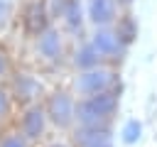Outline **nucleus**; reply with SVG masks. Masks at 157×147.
<instances>
[{
	"label": "nucleus",
	"instance_id": "nucleus-1",
	"mask_svg": "<svg viewBox=\"0 0 157 147\" xmlns=\"http://www.w3.org/2000/svg\"><path fill=\"white\" fill-rule=\"evenodd\" d=\"M115 105H118V100H115L113 93H98V96H91L88 100L78 103L76 118H78L86 127H93V125H98V120L108 118V115L115 110Z\"/></svg>",
	"mask_w": 157,
	"mask_h": 147
},
{
	"label": "nucleus",
	"instance_id": "nucleus-20",
	"mask_svg": "<svg viewBox=\"0 0 157 147\" xmlns=\"http://www.w3.org/2000/svg\"><path fill=\"white\" fill-rule=\"evenodd\" d=\"M54 147H61V145H54Z\"/></svg>",
	"mask_w": 157,
	"mask_h": 147
},
{
	"label": "nucleus",
	"instance_id": "nucleus-16",
	"mask_svg": "<svg viewBox=\"0 0 157 147\" xmlns=\"http://www.w3.org/2000/svg\"><path fill=\"white\" fill-rule=\"evenodd\" d=\"M7 108H10V103H7V96H5L2 91H0V118H2L5 113H7Z\"/></svg>",
	"mask_w": 157,
	"mask_h": 147
},
{
	"label": "nucleus",
	"instance_id": "nucleus-2",
	"mask_svg": "<svg viewBox=\"0 0 157 147\" xmlns=\"http://www.w3.org/2000/svg\"><path fill=\"white\" fill-rule=\"evenodd\" d=\"M110 83V74L108 71H86L78 81H76V88L81 93H91V96H98L103 93V88Z\"/></svg>",
	"mask_w": 157,
	"mask_h": 147
},
{
	"label": "nucleus",
	"instance_id": "nucleus-7",
	"mask_svg": "<svg viewBox=\"0 0 157 147\" xmlns=\"http://www.w3.org/2000/svg\"><path fill=\"white\" fill-rule=\"evenodd\" d=\"M93 49L98 54H115L118 51V34H113V32H98L93 37Z\"/></svg>",
	"mask_w": 157,
	"mask_h": 147
},
{
	"label": "nucleus",
	"instance_id": "nucleus-13",
	"mask_svg": "<svg viewBox=\"0 0 157 147\" xmlns=\"http://www.w3.org/2000/svg\"><path fill=\"white\" fill-rule=\"evenodd\" d=\"M140 130H142L140 123H137V120H130V123L123 127V140H125V142H135V140L140 137Z\"/></svg>",
	"mask_w": 157,
	"mask_h": 147
},
{
	"label": "nucleus",
	"instance_id": "nucleus-6",
	"mask_svg": "<svg viewBox=\"0 0 157 147\" xmlns=\"http://www.w3.org/2000/svg\"><path fill=\"white\" fill-rule=\"evenodd\" d=\"M88 15L96 24H105V22L113 20V2L110 0H91Z\"/></svg>",
	"mask_w": 157,
	"mask_h": 147
},
{
	"label": "nucleus",
	"instance_id": "nucleus-5",
	"mask_svg": "<svg viewBox=\"0 0 157 147\" xmlns=\"http://www.w3.org/2000/svg\"><path fill=\"white\" fill-rule=\"evenodd\" d=\"M76 142L83 147H105L108 145V132L98 127H86L76 135Z\"/></svg>",
	"mask_w": 157,
	"mask_h": 147
},
{
	"label": "nucleus",
	"instance_id": "nucleus-21",
	"mask_svg": "<svg viewBox=\"0 0 157 147\" xmlns=\"http://www.w3.org/2000/svg\"><path fill=\"white\" fill-rule=\"evenodd\" d=\"M105 147H108V145H105Z\"/></svg>",
	"mask_w": 157,
	"mask_h": 147
},
{
	"label": "nucleus",
	"instance_id": "nucleus-15",
	"mask_svg": "<svg viewBox=\"0 0 157 147\" xmlns=\"http://www.w3.org/2000/svg\"><path fill=\"white\" fill-rule=\"evenodd\" d=\"M132 34H135L132 22H130V20H125V22H123V32H120L118 37H123V42H130V39H132Z\"/></svg>",
	"mask_w": 157,
	"mask_h": 147
},
{
	"label": "nucleus",
	"instance_id": "nucleus-14",
	"mask_svg": "<svg viewBox=\"0 0 157 147\" xmlns=\"http://www.w3.org/2000/svg\"><path fill=\"white\" fill-rule=\"evenodd\" d=\"M0 147H25V140L20 137V135H7V137H2L0 140Z\"/></svg>",
	"mask_w": 157,
	"mask_h": 147
},
{
	"label": "nucleus",
	"instance_id": "nucleus-9",
	"mask_svg": "<svg viewBox=\"0 0 157 147\" xmlns=\"http://www.w3.org/2000/svg\"><path fill=\"white\" fill-rule=\"evenodd\" d=\"M37 83L29 78V76H20L17 78V98H22V100H29V98H34V93H37Z\"/></svg>",
	"mask_w": 157,
	"mask_h": 147
},
{
	"label": "nucleus",
	"instance_id": "nucleus-18",
	"mask_svg": "<svg viewBox=\"0 0 157 147\" xmlns=\"http://www.w3.org/2000/svg\"><path fill=\"white\" fill-rule=\"evenodd\" d=\"M5 66H7V64H5V56H2V54H0V74H2V71H5Z\"/></svg>",
	"mask_w": 157,
	"mask_h": 147
},
{
	"label": "nucleus",
	"instance_id": "nucleus-11",
	"mask_svg": "<svg viewBox=\"0 0 157 147\" xmlns=\"http://www.w3.org/2000/svg\"><path fill=\"white\" fill-rule=\"evenodd\" d=\"M66 22H69V27H78V24H81L78 0H69V2H66Z\"/></svg>",
	"mask_w": 157,
	"mask_h": 147
},
{
	"label": "nucleus",
	"instance_id": "nucleus-3",
	"mask_svg": "<svg viewBox=\"0 0 157 147\" xmlns=\"http://www.w3.org/2000/svg\"><path fill=\"white\" fill-rule=\"evenodd\" d=\"M49 115L56 125H69L71 115H74V105H71V98L66 93H56L52 96L49 100Z\"/></svg>",
	"mask_w": 157,
	"mask_h": 147
},
{
	"label": "nucleus",
	"instance_id": "nucleus-17",
	"mask_svg": "<svg viewBox=\"0 0 157 147\" xmlns=\"http://www.w3.org/2000/svg\"><path fill=\"white\" fill-rule=\"evenodd\" d=\"M5 15H7V5H5V2L0 0V22L5 20Z\"/></svg>",
	"mask_w": 157,
	"mask_h": 147
},
{
	"label": "nucleus",
	"instance_id": "nucleus-4",
	"mask_svg": "<svg viewBox=\"0 0 157 147\" xmlns=\"http://www.w3.org/2000/svg\"><path fill=\"white\" fill-rule=\"evenodd\" d=\"M42 130H44V113L39 108H29L22 118V135L34 140V137L42 135Z\"/></svg>",
	"mask_w": 157,
	"mask_h": 147
},
{
	"label": "nucleus",
	"instance_id": "nucleus-8",
	"mask_svg": "<svg viewBox=\"0 0 157 147\" xmlns=\"http://www.w3.org/2000/svg\"><path fill=\"white\" fill-rule=\"evenodd\" d=\"M39 51L47 56V59H56L59 51H61V42H59V34L56 32H44L42 39H39Z\"/></svg>",
	"mask_w": 157,
	"mask_h": 147
},
{
	"label": "nucleus",
	"instance_id": "nucleus-10",
	"mask_svg": "<svg viewBox=\"0 0 157 147\" xmlns=\"http://www.w3.org/2000/svg\"><path fill=\"white\" fill-rule=\"evenodd\" d=\"M96 61H98V51L93 49V44H91V47H83V49L76 54V64L83 66V69H91Z\"/></svg>",
	"mask_w": 157,
	"mask_h": 147
},
{
	"label": "nucleus",
	"instance_id": "nucleus-19",
	"mask_svg": "<svg viewBox=\"0 0 157 147\" xmlns=\"http://www.w3.org/2000/svg\"><path fill=\"white\" fill-rule=\"evenodd\" d=\"M123 2H130V0H123Z\"/></svg>",
	"mask_w": 157,
	"mask_h": 147
},
{
	"label": "nucleus",
	"instance_id": "nucleus-12",
	"mask_svg": "<svg viewBox=\"0 0 157 147\" xmlns=\"http://www.w3.org/2000/svg\"><path fill=\"white\" fill-rule=\"evenodd\" d=\"M27 22H29L32 29H42V27H44V10H42V5H32Z\"/></svg>",
	"mask_w": 157,
	"mask_h": 147
}]
</instances>
